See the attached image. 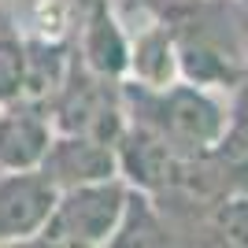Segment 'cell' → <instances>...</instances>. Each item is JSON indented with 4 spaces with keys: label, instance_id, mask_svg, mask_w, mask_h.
<instances>
[{
    "label": "cell",
    "instance_id": "obj_8",
    "mask_svg": "<svg viewBox=\"0 0 248 248\" xmlns=\"http://www.w3.org/2000/svg\"><path fill=\"white\" fill-rule=\"evenodd\" d=\"M74 56L104 74V78H119L126 82V67H130V30H126L119 4L111 0H93L82 15V26L74 33Z\"/></svg>",
    "mask_w": 248,
    "mask_h": 248
},
{
    "label": "cell",
    "instance_id": "obj_11",
    "mask_svg": "<svg viewBox=\"0 0 248 248\" xmlns=\"http://www.w3.org/2000/svg\"><path fill=\"white\" fill-rule=\"evenodd\" d=\"M174 230L163 215V204L152 193H141V189H130L123 207V218H119V230L111 237V248H152V245H174L170 237Z\"/></svg>",
    "mask_w": 248,
    "mask_h": 248
},
{
    "label": "cell",
    "instance_id": "obj_5",
    "mask_svg": "<svg viewBox=\"0 0 248 248\" xmlns=\"http://www.w3.org/2000/svg\"><path fill=\"white\" fill-rule=\"evenodd\" d=\"M126 30H130V67L126 82L163 89V85L182 78L178 67V45H174V26L167 19V11H155L148 4H137V19L126 8H119Z\"/></svg>",
    "mask_w": 248,
    "mask_h": 248
},
{
    "label": "cell",
    "instance_id": "obj_2",
    "mask_svg": "<svg viewBox=\"0 0 248 248\" xmlns=\"http://www.w3.org/2000/svg\"><path fill=\"white\" fill-rule=\"evenodd\" d=\"M237 4L241 0H193L167 15L186 82L233 93L248 78V33L237 22Z\"/></svg>",
    "mask_w": 248,
    "mask_h": 248
},
{
    "label": "cell",
    "instance_id": "obj_10",
    "mask_svg": "<svg viewBox=\"0 0 248 248\" xmlns=\"http://www.w3.org/2000/svg\"><path fill=\"white\" fill-rule=\"evenodd\" d=\"M56 123L37 104L15 100L0 108V170H37L48 152Z\"/></svg>",
    "mask_w": 248,
    "mask_h": 248
},
{
    "label": "cell",
    "instance_id": "obj_7",
    "mask_svg": "<svg viewBox=\"0 0 248 248\" xmlns=\"http://www.w3.org/2000/svg\"><path fill=\"white\" fill-rule=\"evenodd\" d=\"M60 189L45 170H0V245H33Z\"/></svg>",
    "mask_w": 248,
    "mask_h": 248
},
{
    "label": "cell",
    "instance_id": "obj_15",
    "mask_svg": "<svg viewBox=\"0 0 248 248\" xmlns=\"http://www.w3.org/2000/svg\"><path fill=\"white\" fill-rule=\"evenodd\" d=\"M241 4H248V0H241Z\"/></svg>",
    "mask_w": 248,
    "mask_h": 248
},
{
    "label": "cell",
    "instance_id": "obj_12",
    "mask_svg": "<svg viewBox=\"0 0 248 248\" xmlns=\"http://www.w3.org/2000/svg\"><path fill=\"white\" fill-rule=\"evenodd\" d=\"M22 78H26V37L11 26V19H0V108L22 96Z\"/></svg>",
    "mask_w": 248,
    "mask_h": 248
},
{
    "label": "cell",
    "instance_id": "obj_13",
    "mask_svg": "<svg viewBox=\"0 0 248 248\" xmlns=\"http://www.w3.org/2000/svg\"><path fill=\"white\" fill-rule=\"evenodd\" d=\"M207 230L222 245L248 248V193H226L207 204Z\"/></svg>",
    "mask_w": 248,
    "mask_h": 248
},
{
    "label": "cell",
    "instance_id": "obj_14",
    "mask_svg": "<svg viewBox=\"0 0 248 248\" xmlns=\"http://www.w3.org/2000/svg\"><path fill=\"white\" fill-rule=\"evenodd\" d=\"M4 4H11V0H0V8H4Z\"/></svg>",
    "mask_w": 248,
    "mask_h": 248
},
{
    "label": "cell",
    "instance_id": "obj_6",
    "mask_svg": "<svg viewBox=\"0 0 248 248\" xmlns=\"http://www.w3.org/2000/svg\"><path fill=\"white\" fill-rule=\"evenodd\" d=\"M115 159H119V174L126 186L152 193V197L174 193L182 163H186L155 130L134 123V119H126L123 134L115 137Z\"/></svg>",
    "mask_w": 248,
    "mask_h": 248
},
{
    "label": "cell",
    "instance_id": "obj_4",
    "mask_svg": "<svg viewBox=\"0 0 248 248\" xmlns=\"http://www.w3.org/2000/svg\"><path fill=\"white\" fill-rule=\"evenodd\" d=\"M48 115L56 130H63V134H89V137H100V141H115L126 126L123 82L89 71L71 52L67 78H63Z\"/></svg>",
    "mask_w": 248,
    "mask_h": 248
},
{
    "label": "cell",
    "instance_id": "obj_9",
    "mask_svg": "<svg viewBox=\"0 0 248 248\" xmlns=\"http://www.w3.org/2000/svg\"><path fill=\"white\" fill-rule=\"evenodd\" d=\"M41 170L56 189L82 186V182H100V178L119 174L115 159V141H100L89 134H63L56 130L48 152L41 159Z\"/></svg>",
    "mask_w": 248,
    "mask_h": 248
},
{
    "label": "cell",
    "instance_id": "obj_1",
    "mask_svg": "<svg viewBox=\"0 0 248 248\" xmlns=\"http://www.w3.org/2000/svg\"><path fill=\"white\" fill-rule=\"evenodd\" d=\"M123 96L126 119L155 130L182 159H200V155L215 152L226 137L230 93L178 78L163 89L123 82Z\"/></svg>",
    "mask_w": 248,
    "mask_h": 248
},
{
    "label": "cell",
    "instance_id": "obj_3",
    "mask_svg": "<svg viewBox=\"0 0 248 248\" xmlns=\"http://www.w3.org/2000/svg\"><path fill=\"white\" fill-rule=\"evenodd\" d=\"M130 186L123 174L100 178V182H82L56 193V204L48 211V222L37 233L33 245L52 248H111V237L119 230Z\"/></svg>",
    "mask_w": 248,
    "mask_h": 248
}]
</instances>
